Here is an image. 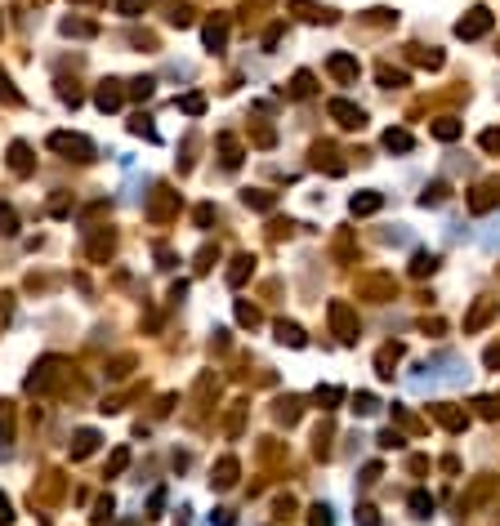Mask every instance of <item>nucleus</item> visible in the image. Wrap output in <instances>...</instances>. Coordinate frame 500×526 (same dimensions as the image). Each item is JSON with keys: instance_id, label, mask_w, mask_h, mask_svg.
<instances>
[{"instance_id": "obj_3", "label": "nucleus", "mask_w": 500, "mask_h": 526, "mask_svg": "<svg viewBox=\"0 0 500 526\" xmlns=\"http://www.w3.org/2000/svg\"><path fill=\"white\" fill-rule=\"evenodd\" d=\"M330 112L340 116V125H362V112H358V107H348V103H330Z\"/></svg>"}, {"instance_id": "obj_7", "label": "nucleus", "mask_w": 500, "mask_h": 526, "mask_svg": "<svg viewBox=\"0 0 500 526\" xmlns=\"http://www.w3.org/2000/svg\"><path fill=\"white\" fill-rule=\"evenodd\" d=\"M411 508H415V517H429V508H433V500L425 495V490H420V495H411Z\"/></svg>"}, {"instance_id": "obj_8", "label": "nucleus", "mask_w": 500, "mask_h": 526, "mask_svg": "<svg viewBox=\"0 0 500 526\" xmlns=\"http://www.w3.org/2000/svg\"><path fill=\"white\" fill-rule=\"evenodd\" d=\"M277 339H281V344H295V348L304 344V335H299L295 326H281V330H277Z\"/></svg>"}, {"instance_id": "obj_1", "label": "nucleus", "mask_w": 500, "mask_h": 526, "mask_svg": "<svg viewBox=\"0 0 500 526\" xmlns=\"http://www.w3.org/2000/svg\"><path fill=\"white\" fill-rule=\"evenodd\" d=\"M464 379H469V370H464V362L456 352H438V357H429L425 366H415L411 388L415 393H433V388H460Z\"/></svg>"}, {"instance_id": "obj_5", "label": "nucleus", "mask_w": 500, "mask_h": 526, "mask_svg": "<svg viewBox=\"0 0 500 526\" xmlns=\"http://www.w3.org/2000/svg\"><path fill=\"white\" fill-rule=\"evenodd\" d=\"M375 206H380V196H375V192H371V196H353V214H371Z\"/></svg>"}, {"instance_id": "obj_9", "label": "nucleus", "mask_w": 500, "mask_h": 526, "mask_svg": "<svg viewBox=\"0 0 500 526\" xmlns=\"http://www.w3.org/2000/svg\"><path fill=\"white\" fill-rule=\"evenodd\" d=\"M14 169H19V174L27 169V147L23 143H14Z\"/></svg>"}, {"instance_id": "obj_6", "label": "nucleus", "mask_w": 500, "mask_h": 526, "mask_svg": "<svg viewBox=\"0 0 500 526\" xmlns=\"http://www.w3.org/2000/svg\"><path fill=\"white\" fill-rule=\"evenodd\" d=\"M482 246H487V250H500V219H496L491 228H482Z\"/></svg>"}, {"instance_id": "obj_13", "label": "nucleus", "mask_w": 500, "mask_h": 526, "mask_svg": "<svg viewBox=\"0 0 500 526\" xmlns=\"http://www.w3.org/2000/svg\"><path fill=\"white\" fill-rule=\"evenodd\" d=\"M0 522H9V500L0 495Z\"/></svg>"}, {"instance_id": "obj_11", "label": "nucleus", "mask_w": 500, "mask_h": 526, "mask_svg": "<svg viewBox=\"0 0 500 526\" xmlns=\"http://www.w3.org/2000/svg\"><path fill=\"white\" fill-rule=\"evenodd\" d=\"M456 134H460V125H452V121L438 125V139H456Z\"/></svg>"}, {"instance_id": "obj_12", "label": "nucleus", "mask_w": 500, "mask_h": 526, "mask_svg": "<svg viewBox=\"0 0 500 526\" xmlns=\"http://www.w3.org/2000/svg\"><path fill=\"white\" fill-rule=\"evenodd\" d=\"M121 9H125V14H135V9H143V0H121Z\"/></svg>"}, {"instance_id": "obj_10", "label": "nucleus", "mask_w": 500, "mask_h": 526, "mask_svg": "<svg viewBox=\"0 0 500 526\" xmlns=\"http://www.w3.org/2000/svg\"><path fill=\"white\" fill-rule=\"evenodd\" d=\"M206 45H224V27H206Z\"/></svg>"}, {"instance_id": "obj_14", "label": "nucleus", "mask_w": 500, "mask_h": 526, "mask_svg": "<svg viewBox=\"0 0 500 526\" xmlns=\"http://www.w3.org/2000/svg\"><path fill=\"white\" fill-rule=\"evenodd\" d=\"M487 362H491V366H500V348H491V352H487Z\"/></svg>"}, {"instance_id": "obj_4", "label": "nucleus", "mask_w": 500, "mask_h": 526, "mask_svg": "<svg viewBox=\"0 0 500 526\" xmlns=\"http://www.w3.org/2000/svg\"><path fill=\"white\" fill-rule=\"evenodd\" d=\"M385 147H389V152H407V147H411V134H407V130H389V134H385Z\"/></svg>"}, {"instance_id": "obj_2", "label": "nucleus", "mask_w": 500, "mask_h": 526, "mask_svg": "<svg viewBox=\"0 0 500 526\" xmlns=\"http://www.w3.org/2000/svg\"><path fill=\"white\" fill-rule=\"evenodd\" d=\"M487 27H491V14H487V9H474V19H469V23H460L456 31H460L464 41H474V36H482Z\"/></svg>"}]
</instances>
